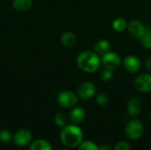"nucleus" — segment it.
<instances>
[{"instance_id":"f257e3e1","label":"nucleus","mask_w":151,"mask_h":150,"mask_svg":"<svg viewBox=\"0 0 151 150\" xmlns=\"http://www.w3.org/2000/svg\"><path fill=\"white\" fill-rule=\"evenodd\" d=\"M101 64V57L94 50H84L77 57V65L79 68L87 73L96 72Z\"/></svg>"},{"instance_id":"f03ea898","label":"nucleus","mask_w":151,"mask_h":150,"mask_svg":"<svg viewBox=\"0 0 151 150\" xmlns=\"http://www.w3.org/2000/svg\"><path fill=\"white\" fill-rule=\"evenodd\" d=\"M61 142L68 148H76L83 141V132L75 125H66L62 127L60 134Z\"/></svg>"},{"instance_id":"7ed1b4c3","label":"nucleus","mask_w":151,"mask_h":150,"mask_svg":"<svg viewBox=\"0 0 151 150\" xmlns=\"http://www.w3.org/2000/svg\"><path fill=\"white\" fill-rule=\"evenodd\" d=\"M126 136L132 141H137L143 136L144 126L140 119L133 118L129 120L125 127Z\"/></svg>"},{"instance_id":"20e7f679","label":"nucleus","mask_w":151,"mask_h":150,"mask_svg":"<svg viewBox=\"0 0 151 150\" xmlns=\"http://www.w3.org/2000/svg\"><path fill=\"white\" fill-rule=\"evenodd\" d=\"M78 95L76 93L70 91V90H63L58 93L57 96L58 103L65 109L73 108L78 103Z\"/></svg>"},{"instance_id":"39448f33","label":"nucleus","mask_w":151,"mask_h":150,"mask_svg":"<svg viewBox=\"0 0 151 150\" xmlns=\"http://www.w3.org/2000/svg\"><path fill=\"white\" fill-rule=\"evenodd\" d=\"M96 93V87L92 81H84L77 88V95L83 100H88L92 98Z\"/></svg>"},{"instance_id":"423d86ee","label":"nucleus","mask_w":151,"mask_h":150,"mask_svg":"<svg viewBox=\"0 0 151 150\" xmlns=\"http://www.w3.org/2000/svg\"><path fill=\"white\" fill-rule=\"evenodd\" d=\"M101 62L104 67L111 69L113 71L118 69L122 65V59L120 56L112 51H109L108 53L101 57Z\"/></svg>"},{"instance_id":"0eeeda50","label":"nucleus","mask_w":151,"mask_h":150,"mask_svg":"<svg viewBox=\"0 0 151 150\" xmlns=\"http://www.w3.org/2000/svg\"><path fill=\"white\" fill-rule=\"evenodd\" d=\"M134 88L141 93H150L151 92V74L150 73H141L134 80Z\"/></svg>"},{"instance_id":"6e6552de","label":"nucleus","mask_w":151,"mask_h":150,"mask_svg":"<svg viewBox=\"0 0 151 150\" xmlns=\"http://www.w3.org/2000/svg\"><path fill=\"white\" fill-rule=\"evenodd\" d=\"M122 64H123L126 71L129 73H132V74L137 73L142 68L141 59L137 56H134V55L127 56L124 58Z\"/></svg>"},{"instance_id":"1a4fd4ad","label":"nucleus","mask_w":151,"mask_h":150,"mask_svg":"<svg viewBox=\"0 0 151 150\" xmlns=\"http://www.w3.org/2000/svg\"><path fill=\"white\" fill-rule=\"evenodd\" d=\"M32 139H33V135L31 132L25 128L18 130L12 136V140L14 143L19 147H25L28 145L31 142Z\"/></svg>"},{"instance_id":"9d476101","label":"nucleus","mask_w":151,"mask_h":150,"mask_svg":"<svg viewBox=\"0 0 151 150\" xmlns=\"http://www.w3.org/2000/svg\"><path fill=\"white\" fill-rule=\"evenodd\" d=\"M127 30L133 38L140 39L143 35L146 30V27L142 21L138 19H134V20H131L129 23H127Z\"/></svg>"},{"instance_id":"9b49d317","label":"nucleus","mask_w":151,"mask_h":150,"mask_svg":"<svg viewBox=\"0 0 151 150\" xmlns=\"http://www.w3.org/2000/svg\"><path fill=\"white\" fill-rule=\"evenodd\" d=\"M142 110V103L138 97H131L127 104V114L132 118L138 117Z\"/></svg>"},{"instance_id":"f8f14e48","label":"nucleus","mask_w":151,"mask_h":150,"mask_svg":"<svg viewBox=\"0 0 151 150\" xmlns=\"http://www.w3.org/2000/svg\"><path fill=\"white\" fill-rule=\"evenodd\" d=\"M68 118H69V120L73 124H74V125L80 124L86 118V111L82 107H80V106L76 107V106H74L71 110Z\"/></svg>"},{"instance_id":"ddd939ff","label":"nucleus","mask_w":151,"mask_h":150,"mask_svg":"<svg viewBox=\"0 0 151 150\" xmlns=\"http://www.w3.org/2000/svg\"><path fill=\"white\" fill-rule=\"evenodd\" d=\"M111 42L106 39L99 40L98 42H96V43L94 46V51L96 54H98L100 57H103L104 55L111 51Z\"/></svg>"},{"instance_id":"4468645a","label":"nucleus","mask_w":151,"mask_h":150,"mask_svg":"<svg viewBox=\"0 0 151 150\" xmlns=\"http://www.w3.org/2000/svg\"><path fill=\"white\" fill-rule=\"evenodd\" d=\"M61 43L65 45V47H73L77 42V37L76 35L72 32H65L62 34L60 38Z\"/></svg>"},{"instance_id":"2eb2a0df","label":"nucleus","mask_w":151,"mask_h":150,"mask_svg":"<svg viewBox=\"0 0 151 150\" xmlns=\"http://www.w3.org/2000/svg\"><path fill=\"white\" fill-rule=\"evenodd\" d=\"M33 5V0H13L12 6L16 11H27L31 9Z\"/></svg>"},{"instance_id":"dca6fc26","label":"nucleus","mask_w":151,"mask_h":150,"mask_svg":"<svg viewBox=\"0 0 151 150\" xmlns=\"http://www.w3.org/2000/svg\"><path fill=\"white\" fill-rule=\"evenodd\" d=\"M29 150H52V147L48 141L44 139H38L32 142Z\"/></svg>"},{"instance_id":"f3484780","label":"nucleus","mask_w":151,"mask_h":150,"mask_svg":"<svg viewBox=\"0 0 151 150\" xmlns=\"http://www.w3.org/2000/svg\"><path fill=\"white\" fill-rule=\"evenodd\" d=\"M140 40V42L142 44V46L146 49V50H151V31L150 28H147L146 27V30L143 34V35L139 39Z\"/></svg>"},{"instance_id":"a211bd4d","label":"nucleus","mask_w":151,"mask_h":150,"mask_svg":"<svg viewBox=\"0 0 151 150\" xmlns=\"http://www.w3.org/2000/svg\"><path fill=\"white\" fill-rule=\"evenodd\" d=\"M111 27H112L113 30L116 32H123L124 30L127 29V22L123 18H117L112 21Z\"/></svg>"},{"instance_id":"6ab92c4d","label":"nucleus","mask_w":151,"mask_h":150,"mask_svg":"<svg viewBox=\"0 0 151 150\" xmlns=\"http://www.w3.org/2000/svg\"><path fill=\"white\" fill-rule=\"evenodd\" d=\"M68 120H69V118L63 112H59L56 114L54 117V122L59 127H64L66 125H68Z\"/></svg>"},{"instance_id":"aec40b11","label":"nucleus","mask_w":151,"mask_h":150,"mask_svg":"<svg viewBox=\"0 0 151 150\" xmlns=\"http://www.w3.org/2000/svg\"><path fill=\"white\" fill-rule=\"evenodd\" d=\"M113 77H114V72L111 69H109V68L104 67L101 71V72H100V79L104 82H109V81H111L113 79Z\"/></svg>"},{"instance_id":"412c9836","label":"nucleus","mask_w":151,"mask_h":150,"mask_svg":"<svg viewBox=\"0 0 151 150\" xmlns=\"http://www.w3.org/2000/svg\"><path fill=\"white\" fill-rule=\"evenodd\" d=\"M77 150H98V146L92 141H85L78 146Z\"/></svg>"},{"instance_id":"4be33fe9","label":"nucleus","mask_w":151,"mask_h":150,"mask_svg":"<svg viewBox=\"0 0 151 150\" xmlns=\"http://www.w3.org/2000/svg\"><path fill=\"white\" fill-rule=\"evenodd\" d=\"M96 101L98 105H100V106H106L109 103L110 98H109V95L105 92H100V93H98L96 95Z\"/></svg>"},{"instance_id":"5701e85b","label":"nucleus","mask_w":151,"mask_h":150,"mask_svg":"<svg viewBox=\"0 0 151 150\" xmlns=\"http://www.w3.org/2000/svg\"><path fill=\"white\" fill-rule=\"evenodd\" d=\"M12 140V135L8 130L0 131V141L3 143H8Z\"/></svg>"},{"instance_id":"b1692460","label":"nucleus","mask_w":151,"mask_h":150,"mask_svg":"<svg viewBox=\"0 0 151 150\" xmlns=\"http://www.w3.org/2000/svg\"><path fill=\"white\" fill-rule=\"evenodd\" d=\"M113 150H131V146L127 141H120L115 144Z\"/></svg>"},{"instance_id":"393cba45","label":"nucleus","mask_w":151,"mask_h":150,"mask_svg":"<svg viewBox=\"0 0 151 150\" xmlns=\"http://www.w3.org/2000/svg\"><path fill=\"white\" fill-rule=\"evenodd\" d=\"M144 66L146 68V70L148 72H151V56L150 57H148L145 61H144Z\"/></svg>"},{"instance_id":"a878e982","label":"nucleus","mask_w":151,"mask_h":150,"mask_svg":"<svg viewBox=\"0 0 151 150\" xmlns=\"http://www.w3.org/2000/svg\"><path fill=\"white\" fill-rule=\"evenodd\" d=\"M98 150H111V149L109 144L104 143V144H102V145L98 146Z\"/></svg>"},{"instance_id":"bb28decb","label":"nucleus","mask_w":151,"mask_h":150,"mask_svg":"<svg viewBox=\"0 0 151 150\" xmlns=\"http://www.w3.org/2000/svg\"><path fill=\"white\" fill-rule=\"evenodd\" d=\"M149 117H150V119L151 120V111H150V115H149Z\"/></svg>"},{"instance_id":"cd10ccee","label":"nucleus","mask_w":151,"mask_h":150,"mask_svg":"<svg viewBox=\"0 0 151 150\" xmlns=\"http://www.w3.org/2000/svg\"><path fill=\"white\" fill-rule=\"evenodd\" d=\"M59 150H67V149H59Z\"/></svg>"},{"instance_id":"c85d7f7f","label":"nucleus","mask_w":151,"mask_h":150,"mask_svg":"<svg viewBox=\"0 0 151 150\" xmlns=\"http://www.w3.org/2000/svg\"><path fill=\"white\" fill-rule=\"evenodd\" d=\"M150 31H151V27H150Z\"/></svg>"}]
</instances>
